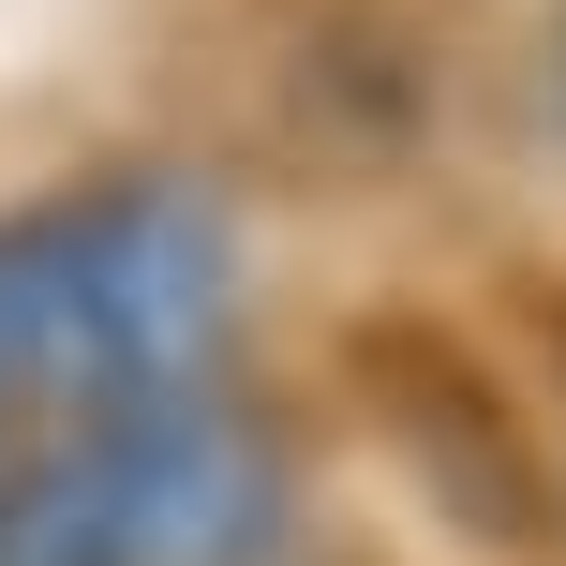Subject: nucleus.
I'll use <instances>...</instances> for the list:
<instances>
[{
	"instance_id": "f257e3e1",
	"label": "nucleus",
	"mask_w": 566,
	"mask_h": 566,
	"mask_svg": "<svg viewBox=\"0 0 566 566\" xmlns=\"http://www.w3.org/2000/svg\"><path fill=\"white\" fill-rule=\"evenodd\" d=\"M239 313L224 209L179 179H90L0 224V432H105L149 402H195L209 343Z\"/></svg>"
},
{
	"instance_id": "f03ea898",
	"label": "nucleus",
	"mask_w": 566,
	"mask_h": 566,
	"mask_svg": "<svg viewBox=\"0 0 566 566\" xmlns=\"http://www.w3.org/2000/svg\"><path fill=\"white\" fill-rule=\"evenodd\" d=\"M269 432L224 402H149L105 432H45L0 462V566H254Z\"/></svg>"
}]
</instances>
